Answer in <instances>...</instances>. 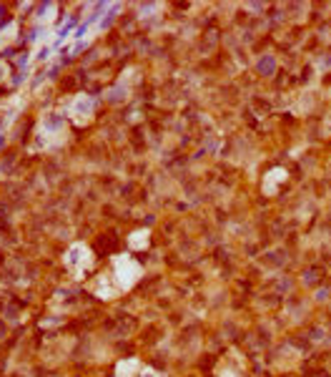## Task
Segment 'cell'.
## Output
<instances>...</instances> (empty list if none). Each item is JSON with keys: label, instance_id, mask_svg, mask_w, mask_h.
<instances>
[{"label": "cell", "instance_id": "cell-1", "mask_svg": "<svg viewBox=\"0 0 331 377\" xmlns=\"http://www.w3.org/2000/svg\"><path fill=\"white\" fill-rule=\"evenodd\" d=\"M113 272H116V289L118 292L120 289H130L138 282V277H140V264L133 262L126 254H118V257H113Z\"/></svg>", "mask_w": 331, "mask_h": 377}, {"label": "cell", "instance_id": "cell-2", "mask_svg": "<svg viewBox=\"0 0 331 377\" xmlns=\"http://www.w3.org/2000/svg\"><path fill=\"white\" fill-rule=\"evenodd\" d=\"M66 262H68L70 269H76V274H83V269H88V267L93 264V257H90V249H88V247L76 244V247L70 249V254H68Z\"/></svg>", "mask_w": 331, "mask_h": 377}, {"label": "cell", "instance_id": "cell-3", "mask_svg": "<svg viewBox=\"0 0 331 377\" xmlns=\"http://www.w3.org/2000/svg\"><path fill=\"white\" fill-rule=\"evenodd\" d=\"M93 98L90 96H76V101L70 103V116L76 118V123H86V121H90V116H93Z\"/></svg>", "mask_w": 331, "mask_h": 377}, {"label": "cell", "instance_id": "cell-4", "mask_svg": "<svg viewBox=\"0 0 331 377\" xmlns=\"http://www.w3.org/2000/svg\"><path fill=\"white\" fill-rule=\"evenodd\" d=\"M286 168L284 166H276V168H271L268 173H266V178H264V194L266 197H276V192H278V183H284L286 181Z\"/></svg>", "mask_w": 331, "mask_h": 377}, {"label": "cell", "instance_id": "cell-5", "mask_svg": "<svg viewBox=\"0 0 331 377\" xmlns=\"http://www.w3.org/2000/svg\"><path fill=\"white\" fill-rule=\"evenodd\" d=\"M136 369H140V362H138L136 357L123 359V362H118V367H116V377H133Z\"/></svg>", "mask_w": 331, "mask_h": 377}, {"label": "cell", "instance_id": "cell-6", "mask_svg": "<svg viewBox=\"0 0 331 377\" xmlns=\"http://www.w3.org/2000/svg\"><path fill=\"white\" fill-rule=\"evenodd\" d=\"M128 244H130L133 249H146V247H148V229L133 232V234H130V239H128Z\"/></svg>", "mask_w": 331, "mask_h": 377}, {"label": "cell", "instance_id": "cell-7", "mask_svg": "<svg viewBox=\"0 0 331 377\" xmlns=\"http://www.w3.org/2000/svg\"><path fill=\"white\" fill-rule=\"evenodd\" d=\"M264 73H274V68H276V61L274 58H266V61H261V66H258Z\"/></svg>", "mask_w": 331, "mask_h": 377}, {"label": "cell", "instance_id": "cell-8", "mask_svg": "<svg viewBox=\"0 0 331 377\" xmlns=\"http://www.w3.org/2000/svg\"><path fill=\"white\" fill-rule=\"evenodd\" d=\"M140 377H158V372L150 367H140Z\"/></svg>", "mask_w": 331, "mask_h": 377}]
</instances>
